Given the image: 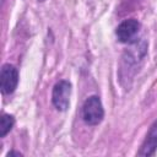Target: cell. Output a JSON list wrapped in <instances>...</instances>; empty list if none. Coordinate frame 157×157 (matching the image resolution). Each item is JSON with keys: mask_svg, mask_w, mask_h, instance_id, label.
Returning a JSON list of instances; mask_svg holds the SVG:
<instances>
[{"mask_svg": "<svg viewBox=\"0 0 157 157\" xmlns=\"http://www.w3.org/2000/svg\"><path fill=\"white\" fill-rule=\"evenodd\" d=\"M104 117V109L98 96H91L82 107V119L88 125H98Z\"/></svg>", "mask_w": 157, "mask_h": 157, "instance_id": "obj_1", "label": "cell"}, {"mask_svg": "<svg viewBox=\"0 0 157 157\" xmlns=\"http://www.w3.org/2000/svg\"><path fill=\"white\" fill-rule=\"evenodd\" d=\"M71 83L66 80H61L55 83L52 93V102L58 110H66L70 104Z\"/></svg>", "mask_w": 157, "mask_h": 157, "instance_id": "obj_2", "label": "cell"}, {"mask_svg": "<svg viewBox=\"0 0 157 157\" xmlns=\"http://www.w3.org/2000/svg\"><path fill=\"white\" fill-rule=\"evenodd\" d=\"M18 83V71L11 64H5L1 67L0 74V87L4 94L12 93Z\"/></svg>", "mask_w": 157, "mask_h": 157, "instance_id": "obj_3", "label": "cell"}, {"mask_svg": "<svg viewBox=\"0 0 157 157\" xmlns=\"http://www.w3.org/2000/svg\"><path fill=\"white\" fill-rule=\"evenodd\" d=\"M140 29V23L135 18H129V20H125L123 21L115 29V34H117V38L119 42L121 43H129L131 42L137 32Z\"/></svg>", "mask_w": 157, "mask_h": 157, "instance_id": "obj_4", "label": "cell"}, {"mask_svg": "<svg viewBox=\"0 0 157 157\" xmlns=\"http://www.w3.org/2000/svg\"><path fill=\"white\" fill-rule=\"evenodd\" d=\"M157 150V120L151 125L144 144L141 145L140 151L137 152L139 156H152Z\"/></svg>", "mask_w": 157, "mask_h": 157, "instance_id": "obj_5", "label": "cell"}, {"mask_svg": "<svg viewBox=\"0 0 157 157\" xmlns=\"http://www.w3.org/2000/svg\"><path fill=\"white\" fill-rule=\"evenodd\" d=\"M146 49H147V43L145 40L141 42H135L131 44V47L125 52L124 54V60L129 64V65H135L137 64V61H140L145 54H146Z\"/></svg>", "mask_w": 157, "mask_h": 157, "instance_id": "obj_6", "label": "cell"}, {"mask_svg": "<svg viewBox=\"0 0 157 157\" xmlns=\"http://www.w3.org/2000/svg\"><path fill=\"white\" fill-rule=\"evenodd\" d=\"M15 118L10 114H2L0 119V137H4L13 126Z\"/></svg>", "mask_w": 157, "mask_h": 157, "instance_id": "obj_7", "label": "cell"}, {"mask_svg": "<svg viewBox=\"0 0 157 157\" xmlns=\"http://www.w3.org/2000/svg\"><path fill=\"white\" fill-rule=\"evenodd\" d=\"M12 155H15V156H21V153L20 152H15V151H11V152H9L7 153V156L10 157V156H12Z\"/></svg>", "mask_w": 157, "mask_h": 157, "instance_id": "obj_8", "label": "cell"}, {"mask_svg": "<svg viewBox=\"0 0 157 157\" xmlns=\"http://www.w3.org/2000/svg\"><path fill=\"white\" fill-rule=\"evenodd\" d=\"M38 1H44V0H38Z\"/></svg>", "mask_w": 157, "mask_h": 157, "instance_id": "obj_9", "label": "cell"}]
</instances>
